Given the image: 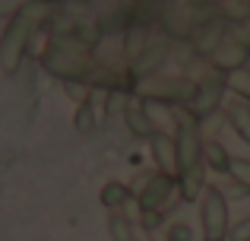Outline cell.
Listing matches in <instances>:
<instances>
[{"mask_svg":"<svg viewBox=\"0 0 250 241\" xmlns=\"http://www.w3.org/2000/svg\"><path fill=\"white\" fill-rule=\"evenodd\" d=\"M165 225V213H140V229L149 232L152 235L155 229H162Z\"/></svg>","mask_w":250,"mask_h":241,"instance_id":"cell-19","label":"cell"},{"mask_svg":"<svg viewBox=\"0 0 250 241\" xmlns=\"http://www.w3.org/2000/svg\"><path fill=\"white\" fill-rule=\"evenodd\" d=\"M42 64L48 73H54L57 80L70 83V80H83L92 70V57H89V44H83L76 35H54L48 44V51L42 54Z\"/></svg>","mask_w":250,"mask_h":241,"instance_id":"cell-3","label":"cell"},{"mask_svg":"<svg viewBox=\"0 0 250 241\" xmlns=\"http://www.w3.org/2000/svg\"><path fill=\"white\" fill-rule=\"evenodd\" d=\"M247 70H250V54H247Z\"/></svg>","mask_w":250,"mask_h":241,"instance_id":"cell-23","label":"cell"},{"mask_svg":"<svg viewBox=\"0 0 250 241\" xmlns=\"http://www.w3.org/2000/svg\"><path fill=\"white\" fill-rule=\"evenodd\" d=\"M149 48V29L143 22H130L127 32H124V57L127 61H136V57H143Z\"/></svg>","mask_w":250,"mask_h":241,"instance_id":"cell-14","label":"cell"},{"mask_svg":"<svg viewBox=\"0 0 250 241\" xmlns=\"http://www.w3.org/2000/svg\"><path fill=\"white\" fill-rule=\"evenodd\" d=\"M149 153H152V159H155V172L168 175V178H177L181 165H177V143H174V133H171V130L162 127L149 136Z\"/></svg>","mask_w":250,"mask_h":241,"instance_id":"cell-9","label":"cell"},{"mask_svg":"<svg viewBox=\"0 0 250 241\" xmlns=\"http://www.w3.org/2000/svg\"><path fill=\"white\" fill-rule=\"evenodd\" d=\"M133 241H152V235H149V232H143V229H136V238Z\"/></svg>","mask_w":250,"mask_h":241,"instance_id":"cell-21","label":"cell"},{"mask_svg":"<svg viewBox=\"0 0 250 241\" xmlns=\"http://www.w3.org/2000/svg\"><path fill=\"white\" fill-rule=\"evenodd\" d=\"M124 124H127V130L133 136H140V140H146V143L155 130H162L159 121H155V114H152V108H149V102H140V99L127 102V108H124Z\"/></svg>","mask_w":250,"mask_h":241,"instance_id":"cell-10","label":"cell"},{"mask_svg":"<svg viewBox=\"0 0 250 241\" xmlns=\"http://www.w3.org/2000/svg\"><path fill=\"white\" fill-rule=\"evenodd\" d=\"M247 54H250V44L244 42V38H231V35H228L225 42L209 54V61H212L215 73L228 76V73H234V70L247 67Z\"/></svg>","mask_w":250,"mask_h":241,"instance_id":"cell-8","label":"cell"},{"mask_svg":"<svg viewBox=\"0 0 250 241\" xmlns=\"http://www.w3.org/2000/svg\"><path fill=\"white\" fill-rule=\"evenodd\" d=\"M228 241H250V216L231 222V229H228Z\"/></svg>","mask_w":250,"mask_h":241,"instance_id":"cell-20","label":"cell"},{"mask_svg":"<svg viewBox=\"0 0 250 241\" xmlns=\"http://www.w3.org/2000/svg\"><path fill=\"white\" fill-rule=\"evenodd\" d=\"M174 191H177V178H168L162 172H149L140 178V187L133 191V200L140 206V213H165Z\"/></svg>","mask_w":250,"mask_h":241,"instance_id":"cell-7","label":"cell"},{"mask_svg":"<svg viewBox=\"0 0 250 241\" xmlns=\"http://www.w3.org/2000/svg\"><path fill=\"white\" fill-rule=\"evenodd\" d=\"M174 121V143H177V197L181 203H196L206 191V162H203V130L200 121L187 108H171Z\"/></svg>","mask_w":250,"mask_h":241,"instance_id":"cell-1","label":"cell"},{"mask_svg":"<svg viewBox=\"0 0 250 241\" xmlns=\"http://www.w3.org/2000/svg\"><path fill=\"white\" fill-rule=\"evenodd\" d=\"M38 19H42V10L38 3H25L13 13V19L6 22L3 38H0V70L6 76H13L22 64L25 51H29V42L38 29Z\"/></svg>","mask_w":250,"mask_h":241,"instance_id":"cell-2","label":"cell"},{"mask_svg":"<svg viewBox=\"0 0 250 241\" xmlns=\"http://www.w3.org/2000/svg\"><path fill=\"white\" fill-rule=\"evenodd\" d=\"M225 80H228V92H234V99H241V102L250 105V70L241 67V70H234V73H228Z\"/></svg>","mask_w":250,"mask_h":241,"instance_id":"cell-16","label":"cell"},{"mask_svg":"<svg viewBox=\"0 0 250 241\" xmlns=\"http://www.w3.org/2000/svg\"><path fill=\"white\" fill-rule=\"evenodd\" d=\"M130 92L140 102H149V105H162V108H187L193 102L196 92V80L190 76H143V80H133V89Z\"/></svg>","mask_w":250,"mask_h":241,"instance_id":"cell-4","label":"cell"},{"mask_svg":"<svg viewBox=\"0 0 250 241\" xmlns=\"http://www.w3.org/2000/svg\"><path fill=\"white\" fill-rule=\"evenodd\" d=\"M73 124H76V130H80V133H92V130H95V92H92L89 99L76 108Z\"/></svg>","mask_w":250,"mask_h":241,"instance_id":"cell-17","label":"cell"},{"mask_svg":"<svg viewBox=\"0 0 250 241\" xmlns=\"http://www.w3.org/2000/svg\"><path fill=\"white\" fill-rule=\"evenodd\" d=\"M203 162H206V172H215L222 178H228L234 168V155L228 153V146L222 140H206L203 143Z\"/></svg>","mask_w":250,"mask_h":241,"instance_id":"cell-11","label":"cell"},{"mask_svg":"<svg viewBox=\"0 0 250 241\" xmlns=\"http://www.w3.org/2000/svg\"><path fill=\"white\" fill-rule=\"evenodd\" d=\"M247 44H250V38H247Z\"/></svg>","mask_w":250,"mask_h":241,"instance_id":"cell-24","label":"cell"},{"mask_svg":"<svg viewBox=\"0 0 250 241\" xmlns=\"http://www.w3.org/2000/svg\"><path fill=\"white\" fill-rule=\"evenodd\" d=\"M38 3H54V0H38Z\"/></svg>","mask_w":250,"mask_h":241,"instance_id":"cell-22","label":"cell"},{"mask_svg":"<svg viewBox=\"0 0 250 241\" xmlns=\"http://www.w3.org/2000/svg\"><path fill=\"white\" fill-rule=\"evenodd\" d=\"M196 206H200V235H203V241H228L231 219H228L225 191L215 187V184H206V191L196 200Z\"/></svg>","mask_w":250,"mask_h":241,"instance_id":"cell-5","label":"cell"},{"mask_svg":"<svg viewBox=\"0 0 250 241\" xmlns=\"http://www.w3.org/2000/svg\"><path fill=\"white\" fill-rule=\"evenodd\" d=\"M98 200H102V206L108 213H121L124 206L133 200V191H130L124 181H104L102 194H98Z\"/></svg>","mask_w":250,"mask_h":241,"instance_id":"cell-13","label":"cell"},{"mask_svg":"<svg viewBox=\"0 0 250 241\" xmlns=\"http://www.w3.org/2000/svg\"><path fill=\"white\" fill-rule=\"evenodd\" d=\"M108 232H111V241H133L136 238V225L124 210L108 216Z\"/></svg>","mask_w":250,"mask_h":241,"instance_id":"cell-15","label":"cell"},{"mask_svg":"<svg viewBox=\"0 0 250 241\" xmlns=\"http://www.w3.org/2000/svg\"><path fill=\"white\" fill-rule=\"evenodd\" d=\"M225 95H228V80L215 70H209L196 80V92H193V102L187 105V111L196 121H206L225 105Z\"/></svg>","mask_w":250,"mask_h":241,"instance_id":"cell-6","label":"cell"},{"mask_svg":"<svg viewBox=\"0 0 250 241\" xmlns=\"http://www.w3.org/2000/svg\"><path fill=\"white\" fill-rule=\"evenodd\" d=\"M222 114H225L228 127L234 130V136H238L241 143H247L250 146V105L241 99H228L225 105H222Z\"/></svg>","mask_w":250,"mask_h":241,"instance_id":"cell-12","label":"cell"},{"mask_svg":"<svg viewBox=\"0 0 250 241\" xmlns=\"http://www.w3.org/2000/svg\"><path fill=\"white\" fill-rule=\"evenodd\" d=\"M165 241H193V229L187 222H171L165 225Z\"/></svg>","mask_w":250,"mask_h":241,"instance_id":"cell-18","label":"cell"}]
</instances>
